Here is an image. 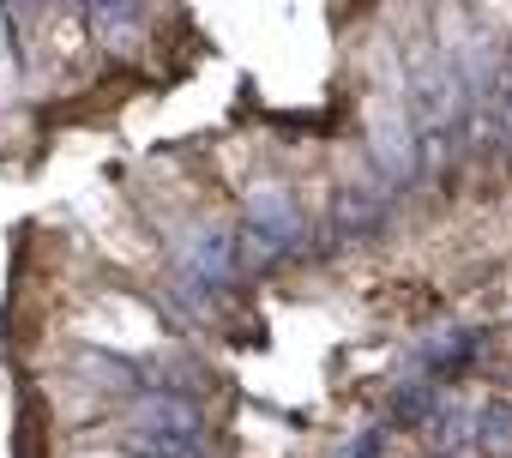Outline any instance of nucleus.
Masks as SVG:
<instances>
[{"label":"nucleus","instance_id":"nucleus-1","mask_svg":"<svg viewBox=\"0 0 512 458\" xmlns=\"http://www.w3.org/2000/svg\"><path fill=\"white\" fill-rule=\"evenodd\" d=\"M133 446L145 458H199V416L181 398H151L133 422Z\"/></svg>","mask_w":512,"mask_h":458},{"label":"nucleus","instance_id":"nucleus-2","mask_svg":"<svg viewBox=\"0 0 512 458\" xmlns=\"http://www.w3.org/2000/svg\"><path fill=\"white\" fill-rule=\"evenodd\" d=\"M193 266H199V278H235V266H241V254H235V242L223 236V229H205V236L193 242V254H187Z\"/></svg>","mask_w":512,"mask_h":458},{"label":"nucleus","instance_id":"nucleus-3","mask_svg":"<svg viewBox=\"0 0 512 458\" xmlns=\"http://www.w3.org/2000/svg\"><path fill=\"white\" fill-rule=\"evenodd\" d=\"M253 217L266 223V242H296V229H302L296 211H290L284 199H272V193H266V199H253Z\"/></svg>","mask_w":512,"mask_h":458},{"label":"nucleus","instance_id":"nucleus-4","mask_svg":"<svg viewBox=\"0 0 512 458\" xmlns=\"http://www.w3.org/2000/svg\"><path fill=\"white\" fill-rule=\"evenodd\" d=\"M482 440H494V452H506L512 446V416L506 410H488L482 416Z\"/></svg>","mask_w":512,"mask_h":458}]
</instances>
